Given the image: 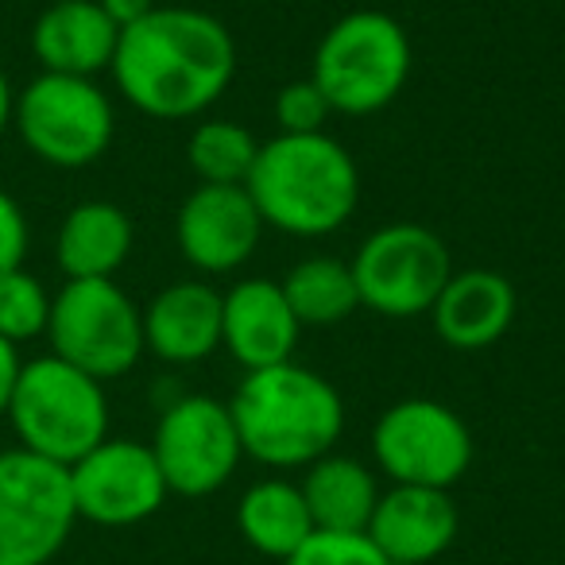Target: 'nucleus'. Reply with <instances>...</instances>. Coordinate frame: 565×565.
Instances as JSON below:
<instances>
[{"instance_id":"obj_20","label":"nucleus","mask_w":565,"mask_h":565,"mask_svg":"<svg viewBox=\"0 0 565 565\" xmlns=\"http://www.w3.org/2000/svg\"><path fill=\"white\" fill-rule=\"evenodd\" d=\"M299 488L310 519H315V531L364 534L380 503L376 477L361 461L338 454H326L315 465H307V480Z\"/></svg>"},{"instance_id":"obj_23","label":"nucleus","mask_w":565,"mask_h":565,"mask_svg":"<svg viewBox=\"0 0 565 565\" xmlns=\"http://www.w3.org/2000/svg\"><path fill=\"white\" fill-rule=\"evenodd\" d=\"M259 143L236 120H205L190 132L186 159L202 186H244L256 167Z\"/></svg>"},{"instance_id":"obj_2","label":"nucleus","mask_w":565,"mask_h":565,"mask_svg":"<svg viewBox=\"0 0 565 565\" xmlns=\"http://www.w3.org/2000/svg\"><path fill=\"white\" fill-rule=\"evenodd\" d=\"M264 225L291 236H330L356 213L361 171L330 132L275 136L259 143L244 182Z\"/></svg>"},{"instance_id":"obj_6","label":"nucleus","mask_w":565,"mask_h":565,"mask_svg":"<svg viewBox=\"0 0 565 565\" xmlns=\"http://www.w3.org/2000/svg\"><path fill=\"white\" fill-rule=\"evenodd\" d=\"M51 353L94 380H117L143 356V310L113 279H66L51 299Z\"/></svg>"},{"instance_id":"obj_21","label":"nucleus","mask_w":565,"mask_h":565,"mask_svg":"<svg viewBox=\"0 0 565 565\" xmlns=\"http://www.w3.org/2000/svg\"><path fill=\"white\" fill-rule=\"evenodd\" d=\"M236 523L248 546H256L267 557H287L315 534V519L302 500V488L291 480H259L244 492L236 508Z\"/></svg>"},{"instance_id":"obj_1","label":"nucleus","mask_w":565,"mask_h":565,"mask_svg":"<svg viewBox=\"0 0 565 565\" xmlns=\"http://www.w3.org/2000/svg\"><path fill=\"white\" fill-rule=\"evenodd\" d=\"M109 71L128 105L156 120H186L221 102L236 74V43L210 12L156 9L120 32Z\"/></svg>"},{"instance_id":"obj_26","label":"nucleus","mask_w":565,"mask_h":565,"mask_svg":"<svg viewBox=\"0 0 565 565\" xmlns=\"http://www.w3.org/2000/svg\"><path fill=\"white\" fill-rule=\"evenodd\" d=\"M330 113L333 109H330V102H326V94L310 78L282 86L279 97H275V125H279L282 136L326 132V120H330Z\"/></svg>"},{"instance_id":"obj_15","label":"nucleus","mask_w":565,"mask_h":565,"mask_svg":"<svg viewBox=\"0 0 565 565\" xmlns=\"http://www.w3.org/2000/svg\"><path fill=\"white\" fill-rule=\"evenodd\" d=\"M364 534L392 565H423L446 554L457 539V508L441 488L395 484L392 492H380Z\"/></svg>"},{"instance_id":"obj_8","label":"nucleus","mask_w":565,"mask_h":565,"mask_svg":"<svg viewBox=\"0 0 565 565\" xmlns=\"http://www.w3.org/2000/svg\"><path fill=\"white\" fill-rule=\"evenodd\" d=\"M78 508L71 469L28 449L0 454V565H47L66 546Z\"/></svg>"},{"instance_id":"obj_13","label":"nucleus","mask_w":565,"mask_h":565,"mask_svg":"<svg viewBox=\"0 0 565 565\" xmlns=\"http://www.w3.org/2000/svg\"><path fill=\"white\" fill-rule=\"evenodd\" d=\"M264 217L244 186H198L182 202L174 236L190 267L205 275L236 271L259 248Z\"/></svg>"},{"instance_id":"obj_10","label":"nucleus","mask_w":565,"mask_h":565,"mask_svg":"<svg viewBox=\"0 0 565 565\" xmlns=\"http://www.w3.org/2000/svg\"><path fill=\"white\" fill-rule=\"evenodd\" d=\"M372 454L395 484L449 492L472 465V434L446 403L399 399L380 415Z\"/></svg>"},{"instance_id":"obj_25","label":"nucleus","mask_w":565,"mask_h":565,"mask_svg":"<svg viewBox=\"0 0 565 565\" xmlns=\"http://www.w3.org/2000/svg\"><path fill=\"white\" fill-rule=\"evenodd\" d=\"M287 565H392L380 546L369 534H333V531H315L291 557Z\"/></svg>"},{"instance_id":"obj_4","label":"nucleus","mask_w":565,"mask_h":565,"mask_svg":"<svg viewBox=\"0 0 565 565\" xmlns=\"http://www.w3.org/2000/svg\"><path fill=\"white\" fill-rule=\"evenodd\" d=\"M415 51L403 24L387 12L361 9L326 28L315 51L310 82L326 94L333 113L372 117L403 94Z\"/></svg>"},{"instance_id":"obj_27","label":"nucleus","mask_w":565,"mask_h":565,"mask_svg":"<svg viewBox=\"0 0 565 565\" xmlns=\"http://www.w3.org/2000/svg\"><path fill=\"white\" fill-rule=\"evenodd\" d=\"M28 256V217L20 210V202L0 190V275L24 267Z\"/></svg>"},{"instance_id":"obj_3","label":"nucleus","mask_w":565,"mask_h":565,"mask_svg":"<svg viewBox=\"0 0 565 565\" xmlns=\"http://www.w3.org/2000/svg\"><path fill=\"white\" fill-rule=\"evenodd\" d=\"M228 415L248 457L271 469H302L341 438L345 403L330 380L287 361L248 372L228 399Z\"/></svg>"},{"instance_id":"obj_24","label":"nucleus","mask_w":565,"mask_h":565,"mask_svg":"<svg viewBox=\"0 0 565 565\" xmlns=\"http://www.w3.org/2000/svg\"><path fill=\"white\" fill-rule=\"evenodd\" d=\"M51 322V295L32 271L17 267V271L0 275V338L12 345L47 338Z\"/></svg>"},{"instance_id":"obj_11","label":"nucleus","mask_w":565,"mask_h":565,"mask_svg":"<svg viewBox=\"0 0 565 565\" xmlns=\"http://www.w3.org/2000/svg\"><path fill=\"white\" fill-rule=\"evenodd\" d=\"M151 454L167 480V492L210 495L236 472L244 449L228 403L213 395H182L159 418Z\"/></svg>"},{"instance_id":"obj_29","label":"nucleus","mask_w":565,"mask_h":565,"mask_svg":"<svg viewBox=\"0 0 565 565\" xmlns=\"http://www.w3.org/2000/svg\"><path fill=\"white\" fill-rule=\"evenodd\" d=\"M97 4H102V12L120 28V32L132 28V24H140L143 17L156 12V0H97Z\"/></svg>"},{"instance_id":"obj_28","label":"nucleus","mask_w":565,"mask_h":565,"mask_svg":"<svg viewBox=\"0 0 565 565\" xmlns=\"http://www.w3.org/2000/svg\"><path fill=\"white\" fill-rule=\"evenodd\" d=\"M20 349L12 341L0 338V415H9V403H12V392H17V380H20Z\"/></svg>"},{"instance_id":"obj_30","label":"nucleus","mask_w":565,"mask_h":565,"mask_svg":"<svg viewBox=\"0 0 565 565\" xmlns=\"http://www.w3.org/2000/svg\"><path fill=\"white\" fill-rule=\"evenodd\" d=\"M12 105H17V94H12V86H9V74L0 71V136L12 125Z\"/></svg>"},{"instance_id":"obj_9","label":"nucleus","mask_w":565,"mask_h":565,"mask_svg":"<svg viewBox=\"0 0 565 565\" xmlns=\"http://www.w3.org/2000/svg\"><path fill=\"white\" fill-rule=\"evenodd\" d=\"M353 279L361 307L384 318H418L430 315L441 287L454 275L449 248L434 228L426 225H384L353 256Z\"/></svg>"},{"instance_id":"obj_12","label":"nucleus","mask_w":565,"mask_h":565,"mask_svg":"<svg viewBox=\"0 0 565 565\" xmlns=\"http://www.w3.org/2000/svg\"><path fill=\"white\" fill-rule=\"evenodd\" d=\"M71 492L78 519L102 526H132L163 508L167 480L151 446L105 438L71 465Z\"/></svg>"},{"instance_id":"obj_14","label":"nucleus","mask_w":565,"mask_h":565,"mask_svg":"<svg viewBox=\"0 0 565 565\" xmlns=\"http://www.w3.org/2000/svg\"><path fill=\"white\" fill-rule=\"evenodd\" d=\"M302 322L279 282L241 279L228 295H221V349H228L241 369H275L287 364L299 345Z\"/></svg>"},{"instance_id":"obj_17","label":"nucleus","mask_w":565,"mask_h":565,"mask_svg":"<svg viewBox=\"0 0 565 565\" xmlns=\"http://www.w3.org/2000/svg\"><path fill=\"white\" fill-rule=\"evenodd\" d=\"M143 349L167 364H198L221 349V295L182 279L143 307Z\"/></svg>"},{"instance_id":"obj_16","label":"nucleus","mask_w":565,"mask_h":565,"mask_svg":"<svg viewBox=\"0 0 565 565\" xmlns=\"http://www.w3.org/2000/svg\"><path fill=\"white\" fill-rule=\"evenodd\" d=\"M515 310L519 299L508 275L488 271V267H469V271L449 275L438 302L430 307V322L434 333L449 349L477 353V349L495 345L511 330Z\"/></svg>"},{"instance_id":"obj_22","label":"nucleus","mask_w":565,"mask_h":565,"mask_svg":"<svg viewBox=\"0 0 565 565\" xmlns=\"http://www.w3.org/2000/svg\"><path fill=\"white\" fill-rule=\"evenodd\" d=\"M282 295L302 326H338L361 310L353 267L333 256H310L282 275Z\"/></svg>"},{"instance_id":"obj_18","label":"nucleus","mask_w":565,"mask_h":565,"mask_svg":"<svg viewBox=\"0 0 565 565\" xmlns=\"http://www.w3.org/2000/svg\"><path fill=\"white\" fill-rule=\"evenodd\" d=\"M120 28L97 0H55L32 28V51L47 74L94 78L109 71Z\"/></svg>"},{"instance_id":"obj_19","label":"nucleus","mask_w":565,"mask_h":565,"mask_svg":"<svg viewBox=\"0 0 565 565\" xmlns=\"http://www.w3.org/2000/svg\"><path fill=\"white\" fill-rule=\"evenodd\" d=\"M132 252V221L113 202H82L58 225L55 259L66 279H113Z\"/></svg>"},{"instance_id":"obj_7","label":"nucleus","mask_w":565,"mask_h":565,"mask_svg":"<svg viewBox=\"0 0 565 565\" xmlns=\"http://www.w3.org/2000/svg\"><path fill=\"white\" fill-rule=\"evenodd\" d=\"M12 125L32 156L66 171L97 163L117 132L113 102L94 78L47 71L28 82L24 94H17Z\"/></svg>"},{"instance_id":"obj_5","label":"nucleus","mask_w":565,"mask_h":565,"mask_svg":"<svg viewBox=\"0 0 565 565\" xmlns=\"http://www.w3.org/2000/svg\"><path fill=\"white\" fill-rule=\"evenodd\" d=\"M9 423L20 449L71 469L109 438V399L102 380L58 361L55 353L35 356L20 369Z\"/></svg>"}]
</instances>
